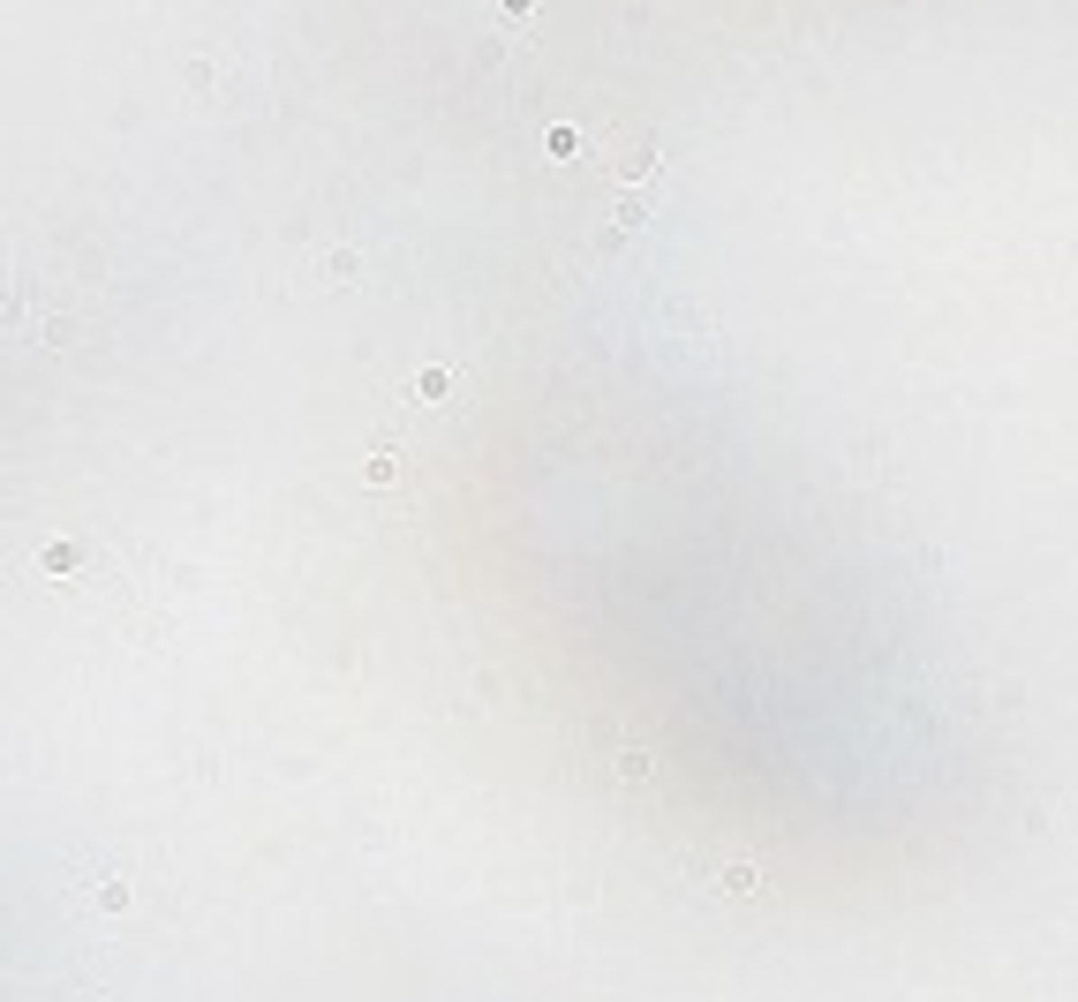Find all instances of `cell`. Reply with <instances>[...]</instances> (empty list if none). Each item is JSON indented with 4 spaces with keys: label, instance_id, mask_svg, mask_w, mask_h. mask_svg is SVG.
<instances>
[{
    "label": "cell",
    "instance_id": "obj_1",
    "mask_svg": "<svg viewBox=\"0 0 1078 1002\" xmlns=\"http://www.w3.org/2000/svg\"><path fill=\"white\" fill-rule=\"evenodd\" d=\"M716 889H724V897H754V889H762V867H724Z\"/></svg>",
    "mask_w": 1078,
    "mask_h": 1002
},
{
    "label": "cell",
    "instance_id": "obj_2",
    "mask_svg": "<svg viewBox=\"0 0 1078 1002\" xmlns=\"http://www.w3.org/2000/svg\"><path fill=\"white\" fill-rule=\"evenodd\" d=\"M649 174H657V143H641V152H626L619 159V181L633 188V181H649Z\"/></svg>",
    "mask_w": 1078,
    "mask_h": 1002
},
{
    "label": "cell",
    "instance_id": "obj_3",
    "mask_svg": "<svg viewBox=\"0 0 1078 1002\" xmlns=\"http://www.w3.org/2000/svg\"><path fill=\"white\" fill-rule=\"evenodd\" d=\"M415 392H422V400H446V392H453V370H438V362H430V370L415 377Z\"/></svg>",
    "mask_w": 1078,
    "mask_h": 1002
},
{
    "label": "cell",
    "instance_id": "obj_4",
    "mask_svg": "<svg viewBox=\"0 0 1078 1002\" xmlns=\"http://www.w3.org/2000/svg\"><path fill=\"white\" fill-rule=\"evenodd\" d=\"M543 143H551V159H581V152H588V143H581V129H551Z\"/></svg>",
    "mask_w": 1078,
    "mask_h": 1002
},
{
    "label": "cell",
    "instance_id": "obj_5",
    "mask_svg": "<svg viewBox=\"0 0 1078 1002\" xmlns=\"http://www.w3.org/2000/svg\"><path fill=\"white\" fill-rule=\"evenodd\" d=\"M649 777V754H641V746H626V754H619V784H641Z\"/></svg>",
    "mask_w": 1078,
    "mask_h": 1002
},
{
    "label": "cell",
    "instance_id": "obj_6",
    "mask_svg": "<svg viewBox=\"0 0 1078 1002\" xmlns=\"http://www.w3.org/2000/svg\"><path fill=\"white\" fill-rule=\"evenodd\" d=\"M325 271H332V287H347V280H355V249H332Z\"/></svg>",
    "mask_w": 1078,
    "mask_h": 1002
},
{
    "label": "cell",
    "instance_id": "obj_7",
    "mask_svg": "<svg viewBox=\"0 0 1078 1002\" xmlns=\"http://www.w3.org/2000/svg\"><path fill=\"white\" fill-rule=\"evenodd\" d=\"M400 475V460L392 453H370V467H363V483H392Z\"/></svg>",
    "mask_w": 1078,
    "mask_h": 1002
},
{
    "label": "cell",
    "instance_id": "obj_8",
    "mask_svg": "<svg viewBox=\"0 0 1078 1002\" xmlns=\"http://www.w3.org/2000/svg\"><path fill=\"white\" fill-rule=\"evenodd\" d=\"M641 219H649V204H641V197L626 188V197H619V226H641Z\"/></svg>",
    "mask_w": 1078,
    "mask_h": 1002
},
{
    "label": "cell",
    "instance_id": "obj_9",
    "mask_svg": "<svg viewBox=\"0 0 1078 1002\" xmlns=\"http://www.w3.org/2000/svg\"><path fill=\"white\" fill-rule=\"evenodd\" d=\"M498 15H505V23H521V15H536V0H498Z\"/></svg>",
    "mask_w": 1078,
    "mask_h": 1002
}]
</instances>
